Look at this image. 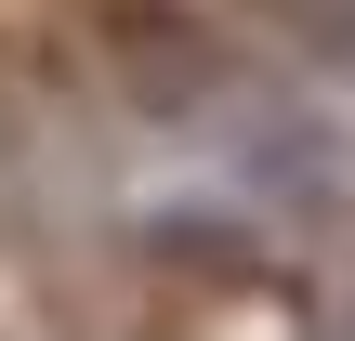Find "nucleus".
I'll return each mask as SVG.
<instances>
[{
  "mask_svg": "<svg viewBox=\"0 0 355 341\" xmlns=\"http://www.w3.org/2000/svg\"><path fill=\"white\" fill-rule=\"evenodd\" d=\"M119 79H132V105H158V118H184V105H211V79H224V53L171 13V0H132L119 13Z\"/></svg>",
  "mask_w": 355,
  "mask_h": 341,
  "instance_id": "f257e3e1",
  "label": "nucleus"
},
{
  "mask_svg": "<svg viewBox=\"0 0 355 341\" xmlns=\"http://www.w3.org/2000/svg\"><path fill=\"white\" fill-rule=\"evenodd\" d=\"M132 250L171 263V276H211V289H250L263 276V223H237V210H145Z\"/></svg>",
  "mask_w": 355,
  "mask_h": 341,
  "instance_id": "f03ea898",
  "label": "nucleus"
},
{
  "mask_svg": "<svg viewBox=\"0 0 355 341\" xmlns=\"http://www.w3.org/2000/svg\"><path fill=\"white\" fill-rule=\"evenodd\" d=\"M263 13H277L316 66H343V79H355V0H263Z\"/></svg>",
  "mask_w": 355,
  "mask_h": 341,
  "instance_id": "7ed1b4c3",
  "label": "nucleus"
},
{
  "mask_svg": "<svg viewBox=\"0 0 355 341\" xmlns=\"http://www.w3.org/2000/svg\"><path fill=\"white\" fill-rule=\"evenodd\" d=\"M303 341H355V302H343V315H316V329H303Z\"/></svg>",
  "mask_w": 355,
  "mask_h": 341,
  "instance_id": "20e7f679",
  "label": "nucleus"
}]
</instances>
